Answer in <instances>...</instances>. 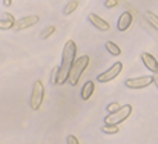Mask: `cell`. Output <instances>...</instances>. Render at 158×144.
I'll return each instance as SVG.
<instances>
[{
	"mask_svg": "<svg viewBox=\"0 0 158 144\" xmlns=\"http://www.w3.org/2000/svg\"><path fill=\"white\" fill-rule=\"evenodd\" d=\"M77 60V46L72 40H68L63 46V55H61V64L58 66V81L57 84H64L69 77V71Z\"/></svg>",
	"mask_w": 158,
	"mask_h": 144,
	"instance_id": "cell-1",
	"label": "cell"
},
{
	"mask_svg": "<svg viewBox=\"0 0 158 144\" xmlns=\"http://www.w3.org/2000/svg\"><path fill=\"white\" fill-rule=\"evenodd\" d=\"M88 64H89V57L88 55H81L80 58H77L74 61V64H72V68L69 71V77H68V81H69L71 86H77L78 84V80L83 75V72L88 68Z\"/></svg>",
	"mask_w": 158,
	"mask_h": 144,
	"instance_id": "cell-2",
	"label": "cell"
},
{
	"mask_svg": "<svg viewBox=\"0 0 158 144\" xmlns=\"http://www.w3.org/2000/svg\"><path fill=\"white\" fill-rule=\"evenodd\" d=\"M132 113V106L131 104H124L121 106L118 110L109 113L107 117L105 118V124L106 126H118L120 123L126 121L129 118V115Z\"/></svg>",
	"mask_w": 158,
	"mask_h": 144,
	"instance_id": "cell-3",
	"label": "cell"
},
{
	"mask_svg": "<svg viewBox=\"0 0 158 144\" xmlns=\"http://www.w3.org/2000/svg\"><path fill=\"white\" fill-rule=\"evenodd\" d=\"M43 98H45V88H43V83L42 81H35L34 86H32V92H31V100H29V106L32 110H39L42 103H43Z\"/></svg>",
	"mask_w": 158,
	"mask_h": 144,
	"instance_id": "cell-4",
	"label": "cell"
},
{
	"mask_svg": "<svg viewBox=\"0 0 158 144\" xmlns=\"http://www.w3.org/2000/svg\"><path fill=\"white\" fill-rule=\"evenodd\" d=\"M121 69H123V63H121V61L114 63V64H112L107 71L102 72V74L97 77V81H100V83H107V81H110V80L117 78V77L120 75Z\"/></svg>",
	"mask_w": 158,
	"mask_h": 144,
	"instance_id": "cell-5",
	"label": "cell"
},
{
	"mask_svg": "<svg viewBox=\"0 0 158 144\" xmlns=\"http://www.w3.org/2000/svg\"><path fill=\"white\" fill-rule=\"evenodd\" d=\"M154 83V80H152V77H149V75H143V77H135V78H127L126 80V88H129V89H144V88H148V86H151Z\"/></svg>",
	"mask_w": 158,
	"mask_h": 144,
	"instance_id": "cell-6",
	"label": "cell"
},
{
	"mask_svg": "<svg viewBox=\"0 0 158 144\" xmlns=\"http://www.w3.org/2000/svg\"><path fill=\"white\" fill-rule=\"evenodd\" d=\"M37 23H39V17L37 15H26V17H22V19L15 20L14 28L17 31H23V29H28V28H31V26H34Z\"/></svg>",
	"mask_w": 158,
	"mask_h": 144,
	"instance_id": "cell-7",
	"label": "cell"
},
{
	"mask_svg": "<svg viewBox=\"0 0 158 144\" xmlns=\"http://www.w3.org/2000/svg\"><path fill=\"white\" fill-rule=\"evenodd\" d=\"M132 20H134L132 14H131L129 11H124V12L120 15L118 22H117V29H118L120 32H124V31L129 29V26L132 25Z\"/></svg>",
	"mask_w": 158,
	"mask_h": 144,
	"instance_id": "cell-8",
	"label": "cell"
},
{
	"mask_svg": "<svg viewBox=\"0 0 158 144\" xmlns=\"http://www.w3.org/2000/svg\"><path fill=\"white\" fill-rule=\"evenodd\" d=\"M141 61L144 63V66H146L152 74L158 72V60L152 55V54H149V52H143V54H141Z\"/></svg>",
	"mask_w": 158,
	"mask_h": 144,
	"instance_id": "cell-9",
	"label": "cell"
},
{
	"mask_svg": "<svg viewBox=\"0 0 158 144\" xmlns=\"http://www.w3.org/2000/svg\"><path fill=\"white\" fill-rule=\"evenodd\" d=\"M89 22L97 28V29H100V31H109V23L103 20L100 15H97V14H91L89 15Z\"/></svg>",
	"mask_w": 158,
	"mask_h": 144,
	"instance_id": "cell-10",
	"label": "cell"
},
{
	"mask_svg": "<svg viewBox=\"0 0 158 144\" xmlns=\"http://www.w3.org/2000/svg\"><path fill=\"white\" fill-rule=\"evenodd\" d=\"M14 25H15V19H14L12 14H9V12L2 14V17H0V29H11Z\"/></svg>",
	"mask_w": 158,
	"mask_h": 144,
	"instance_id": "cell-11",
	"label": "cell"
},
{
	"mask_svg": "<svg viewBox=\"0 0 158 144\" xmlns=\"http://www.w3.org/2000/svg\"><path fill=\"white\" fill-rule=\"evenodd\" d=\"M94 91H95V84H94V81H86L85 84H83V88H81V91H80V97H81V100H89L92 94H94Z\"/></svg>",
	"mask_w": 158,
	"mask_h": 144,
	"instance_id": "cell-12",
	"label": "cell"
},
{
	"mask_svg": "<svg viewBox=\"0 0 158 144\" xmlns=\"http://www.w3.org/2000/svg\"><path fill=\"white\" fill-rule=\"evenodd\" d=\"M144 17H146V20L151 23V26L158 32V15H155L152 11H146V12H144Z\"/></svg>",
	"mask_w": 158,
	"mask_h": 144,
	"instance_id": "cell-13",
	"label": "cell"
},
{
	"mask_svg": "<svg viewBox=\"0 0 158 144\" xmlns=\"http://www.w3.org/2000/svg\"><path fill=\"white\" fill-rule=\"evenodd\" d=\"M106 49H107V52H109L110 55H114V57H118V55L121 54V49L118 48L114 42H106Z\"/></svg>",
	"mask_w": 158,
	"mask_h": 144,
	"instance_id": "cell-14",
	"label": "cell"
},
{
	"mask_svg": "<svg viewBox=\"0 0 158 144\" xmlns=\"http://www.w3.org/2000/svg\"><path fill=\"white\" fill-rule=\"evenodd\" d=\"M78 5H80V3H78L77 0L68 2V3H66V6H64V9H63V14H64V15H69V14H72V12H74V11L78 8Z\"/></svg>",
	"mask_w": 158,
	"mask_h": 144,
	"instance_id": "cell-15",
	"label": "cell"
},
{
	"mask_svg": "<svg viewBox=\"0 0 158 144\" xmlns=\"http://www.w3.org/2000/svg\"><path fill=\"white\" fill-rule=\"evenodd\" d=\"M102 130L105 132V134H107V135H114V134H118L120 132V127L118 126H103L102 127Z\"/></svg>",
	"mask_w": 158,
	"mask_h": 144,
	"instance_id": "cell-16",
	"label": "cell"
},
{
	"mask_svg": "<svg viewBox=\"0 0 158 144\" xmlns=\"http://www.w3.org/2000/svg\"><path fill=\"white\" fill-rule=\"evenodd\" d=\"M55 29H57L55 26H48V28H46V29L42 32V39H49L54 32H55Z\"/></svg>",
	"mask_w": 158,
	"mask_h": 144,
	"instance_id": "cell-17",
	"label": "cell"
},
{
	"mask_svg": "<svg viewBox=\"0 0 158 144\" xmlns=\"http://www.w3.org/2000/svg\"><path fill=\"white\" fill-rule=\"evenodd\" d=\"M58 66H55L52 69V72H51V83L52 84H57V81H58Z\"/></svg>",
	"mask_w": 158,
	"mask_h": 144,
	"instance_id": "cell-18",
	"label": "cell"
},
{
	"mask_svg": "<svg viewBox=\"0 0 158 144\" xmlns=\"http://www.w3.org/2000/svg\"><path fill=\"white\" fill-rule=\"evenodd\" d=\"M120 107H121V106H120L118 103H110V104L107 106V112H109V113H112V112H115V110H118Z\"/></svg>",
	"mask_w": 158,
	"mask_h": 144,
	"instance_id": "cell-19",
	"label": "cell"
},
{
	"mask_svg": "<svg viewBox=\"0 0 158 144\" xmlns=\"http://www.w3.org/2000/svg\"><path fill=\"white\" fill-rule=\"evenodd\" d=\"M66 144H80V141L77 140V137L69 135V137H68V140H66Z\"/></svg>",
	"mask_w": 158,
	"mask_h": 144,
	"instance_id": "cell-20",
	"label": "cell"
},
{
	"mask_svg": "<svg viewBox=\"0 0 158 144\" xmlns=\"http://www.w3.org/2000/svg\"><path fill=\"white\" fill-rule=\"evenodd\" d=\"M117 5H118V2H117V0H106L105 2L106 8H114V6H117Z\"/></svg>",
	"mask_w": 158,
	"mask_h": 144,
	"instance_id": "cell-21",
	"label": "cell"
},
{
	"mask_svg": "<svg viewBox=\"0 0 158 144\" xmlns=\"http://www.w3.org/2000/svg\"><path fill=\"white\" fill-rule=\"evenodd\" d=\"M152 80H154V83H155V86L158 88V72H155L154 75H152Z\"/></svg>",
	"mask_w": 158,
	"mask_h": 144,
	"instance_id": "cell-22",
	"label": "cell"
},
{
	"mask_svg": "<svg viewBox=\"0 0 158 144\" xmlns=\"http://www.w3.org/2000/svg\"><path fill=\"white\" fill-rule=\"evenodd\" d=\"M11 3H12L11 0H3V5H5V6H11Z\"/></svg>",
	"mask_w": 158,
	"mask_h": 144,
	"instance_id": "cell-23",
	"label": "cell"
},
{
	"mask_svg": "<svg viewBox=\"0 0 158 144\" xmlns=\"http://www.w3.org/2000/svg\"><path fill=\"white\" fill-rule=\"evenodd\" d=\"M157 60H158V58H157Z\"/></svg>",
	"mask_w": 158,
	"mask_h": 144,
	"instance_id": "cell-24",
	"label": "cell"
}]
</instances>
